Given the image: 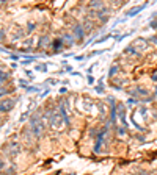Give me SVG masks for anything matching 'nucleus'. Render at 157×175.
I'll return each mask as SVG.
<instances>
[{"mask_svg": "<svg viewBox=\"0 0 157 175\" xmlns=\"http://www.w3.org/2000/svg\"><path fill=\"white\" fill-rule=\"evenodd\" d=\"M30 130L33 133V136L38 138L41 136V133H43V122L39 121L38 116H32V121H30Z\"/></svg>", "mask_w": 157, "mask_h": 175, "instance_id": "obj_1", "label": "nucleus"}, {"mask_svg": "<svg viewBox=\"0 0 157 175\" xmlns=\"http://www.w3.org/2000/svg\"><path fill=\"white\" fill-rule=\"evenodd\" d=\"M49 121H50V125H52V127H53V128H57V130L63 127V122H65L60 113H50Z\"/></svg>", "mask_w": 157, "mask_h": 175, "instance_id": "obj_2", "label": "nucleus"}, {"mask_svg": "<svg viewBox=\"0 0 157 175\" xmlns=\"http://www.w3.org/2000/svg\"><path fill=\"white\" fill-rule=\"evenodd\" d=\"M16 102L11 100V99H5L0 102V113H8V111H11L13 108H14Z\"/></svg>", "mask_w": 157, "mask_h": 175, "instance_id": "obj_3", "label": "nucleus"}, {"mask_svg": "<svg viewBox=\"0 0 157 175\" xmlns=\"http://www.w3.org/2000/svg\"><path fill=\"white\" fill-rule=\"evenodd\" d=\"M132 45L135 47V50H137V52H143V50H146V48H148L149 41H148V39H145V38H138Z\"/></svg>", "mask_w": 157, "mask_h": 175, "instance_id": "obj_4", "label": "nucleus"}, {"mask_svg": "<svg viewBox=\"0 0 157 175\" xmlns=\"http://www.w3.org/2000/svg\"><path fill=\"white\" fill-rule=\"evenodd\" d=\"M6 150H8L6 153H8L10 156H16L17 153L20 152V147H19V144H17V142H10V144H8V147H6Z\"/></svg>", "mask_w": 157, "mask_h": 175, "instance_id": "obj_5", "label": "nucleus"}, {"mask_svg": "<svg viewBox=\"0 0 157 175\" xmlns=\"http://www.w3.org/2000/svg\"><path fill=\"white\" fill-rule=\"evenodd\" d=\"M107 130H108V127H104V128H102V131L99 133V136H98V141H96V145H94V152H99V147L102 145V142H104V136H105Z\"/></svg>", "mask_w": 157, "mask_h": 175, "instance_id": "obj_6", "label": "nucleus"}, {"mask_svg": "<svg viewBox=\"0 0 157 175\" xmlns=\"http://www.w3.org/2000/svg\"><path fill=\"white\" fill-rule=\"evenodd\" d=\"M145 6H146V3H145V5H141V6H134L132 10H129V11H127L126 17H134L135 14H138L140 11H143V10H145Z\"/></svg>", "mask_w": 157, "mask_h": 175, "instance_id": "obj_7", "label": "nucleus"}, {"mask_svg": "<svg viewBox=\"0 0 157 175\" xmlns=\"http://www.w3.org/2000/svg\"><path fill=\"white\" fill-rule=\"evenodd\" d=\"M118 114H119V119H121V122L124 127H127V121H126V108H124V105H119L118 106Z\"/></svg>", "mask_w": 157, "mask_h": 175, "instance_id": "obj_8", "label": "nucleus"}, {"mask_svg": "<svg viewBox=\"0 0 157 175\" xmlns=\"http://www.w3.org/2000/svg\"><path fill=\"white\" fill-rule=\"evenodd\" d=\"M122 52H124L126 55H131V57H140V52L135 50V47H134V45H129V47H126Z\"/></svg>", "mask_w": 157, "mask_h": 175, "instance_id": "obj_9", "label": "nucleus"}, {"mask_svg": "<svg viewBox=\"0 0 157 175\" xmlns=\"http://www.w3.org/2000/svg\"><path fill=\"white\" fill-rule=\"evenodd\" d=\"M60 114H61V117H63V121H65V125H66V127H69V117H68V113H66V109H65V106H63V105H61V106H60Z\"/></svg>", "mask_w": 157, "mask_h": 175, "instance_id": "obj_10", "label": "nucleus"}, {"mask_svg": "<svg viewBox=\"0 0 157 175\" xmlns=\"http://www.w3.org/2000/svg\"><path fill=\"white\" fill-rule=\"evenodd\" d=\"M72 31H74V34L77 36V39H82V38H83V30H82L80 25H76V27L72 28Z\"/></svg>", "mask_w": 157, "mask_h": 175, "instance_id": "obj_11", "label": "nucleus"}, {"mask_svg": "<svg viewBox=\"0 0 157 175\" xmlns=\"http://www.w3.org/2000/svg\"><path fill=\"white\" fill-rule=\"evenodd\" d=\"M134 95H141V97H148L149 95V92L146 89H143V88H137L135 89V92H132Z\"/></svg>", "mask_w": 157, "mask_h": 175, "instance_id": "obj_12", "label": "nucleus"}, {"mask_svg": "<svg viewBox=\"0 0 157 175\" xmlns=\"http://www.w3.org/2000/svg\"><path fill=\"white\" fill-rule=\"evenodd\" d=\"M118 71H119V67H118V66H112V67H110V71H108V77H112V78H113V75L116 74Z\"/></svg>", "mask_w": 157, "mask_h": 175, "instance_id": "obj_13", "label": "nucleus"}, {"mask_svg": "<svg viewBox=\"0 0 157 175\" xmlns=\"http://www.w3.org/2000/svg\"><path fill=\"white\" fill-rule=\"evenodd\" d=\"M90 8H99V10H104V5L99 3V2H91V3H90Z\"/></svg>", "mask_w": 157, "mask_h": 175, "instance_id": "obj_14", "label": "nucleus"}, {"mask_svg": "<svg viewBox=\"0 0 157 175\" xmlns=\"http://www.w3.org/2000/svg\"><path fill=\"white\" fill-rule=\"evenodd\" d=\"M61 44H63V39H57V41H53V50H58V48H60V45Z\"/></svg>", "mask_w": 157, "mask_h": 175, "instance_id": "obj_15", "label": "nucleus"}, {"mask_svg": "<svg viewBox=\"0 0 157 175\" xmlns=\"http://www.w3.org/2000/svg\"><path fill=\"white\" fill-rule=\"evenodd\" d=\"M35 69H36V71H41V72H46V71H47V66H44V64H41V66H36Z\"/></svg>", "mask_w": 157, "mask_h": 175, "instance_id": "obj_16", "label": "nucleus"}, {"mask_svg": "<svg viewBox=\"0 0 157 175\" xmlns=\"http://www.w3.org/2000/svg\"><path fill=\"white\" fill-rule=\"evenodd\" d=\"M46 42H47V38H46V36H44V38H41V41L38 42V47H43Z\"/></svg>", "mask_w": 157, "mask_h": 175, "instance_id": "obj_17", "label": "nucleus"}, {"mask_svg": "<svg viewBox=\"0 0 157 175\" xmlns=\"http://www.w3.org/2000/svg\"><path fill=\"white\" fill-rule=\"evenodd\" d=\"M96 91H98V92H104V86H102V81H99V85L96 86Z\"/></svg>", "mask_w": 157, "mask_h": 175, "instance_id": "obj_18", "label": "nucleus"}, {"mask_svg": "<svg viewBox=\"0 0 157 175\" xmlns=\"http://www.w3.org/2000/svg\"><path fill=\"white\" fill-rule=\"evenodd\" d=\"M19 85L22 86V88H25V89L29 88V85H27V81H25V80H19Z\"/></svg>", "mask_w": 157, "mask_h": 175, "instance_id": "obj_19", "label": "nucleus"}, {"mask_svg": "<svg viewBox=\"0 0 157 175\" xmlns=\"http://www.w3.org/2000/svg\"><path fill=\"white\" fill-rule=\"evenodd\" d=\"M27 91H29V92H36V91H39V89L35 88V86H29V88H27Z\"/></svg>", "mask_w": 157, "mask_h": 175, "instance_id": "obj_20", "label": "nucleus"}, {"mask_svg": "<svg viewBox=\"0 0 157 175\" xmlns=\"http://www.w3.org/2000/svg\"><path fill=\"white\" fill-rule=\"evenodd\" d=\"M8 92H11V89H0V97L5 95V94H8Z\"/></svg>", "mask_w": 157, "mask_h": 175, "instance_id": "obj_21", "label": "nucleus"}, {"mask_svg": "<svg viewBox=\"0 0 157 175\" xmlns=\"http://www.w3.org/2000/svg\"><path fill=\"white\" fill-rule=\"evenodd\" d=\"M108 38H110V34H105V36H102L99 41H96V42H104V41H107Z\"/></svg>", "mask_w": 157, "mask_h": 175, "instance_id": "obj_22", "label": "nucleus"}, {"mask_svg": "<svg viewBox=\"0 0 157 175\" xmlns=\"http://www.w3.org/2000/svg\"><path fill=\"white\" fill-rule=\"evenodd\" d=\"M127 102H129V105H131V106H132V105H135V103H137V102H140V100H135V99H129Z\"/></svg>", "mask_w": 157, "mask_h": 175, "instance_id": "obj_23", "label": "nucleus"}, {"mask_svg": "<svg viewBox=\"0 0 157 175\" xmlns=\"http://www.w3.org/2000/svg\"><path fill=\"white\" fill-rule=\"evenodd\" d=\"M6 80V74H0V83H3Z\"/></svg>", "mask_w": 157, "mask_h": 175, "instance_id": "obj_24", "label": "nucleus"}, {"mask_svg": "<svg viewBox=\"0 0 157 175\" xmlns=\"http://www.w3.org/2000/svg\"><path fill=\"white\" fill-rule=\"evenodd\" d=\"M35 30V24H29V31H33Z\"/></svg>", "mask_w": 157, "mask_h": 175, "instance_id": "obj_25", "label": "nucleus"}, {"mask_svg": "<svg viewBox=\"0 0 157 175\" xmlns=\"http://www.w3.org/2000/svg\"><path fill=\"white\" fill-rule=\"evenodd\" d=\"M88 83H90V85H93V83H94V78H93V77L90 75V77H88Z\"/></svg>", "mask_w": 157, "mask_h": 175, "instance_id": "obj_26", "label": "nucleus"}, {"mask_svg": "<svg viewBox=\"0 0 157 175\" xmlns=\"http://www.w3.org/2000/svg\"><path fill=\"white\" fill-rule=\"evenodd\" d=\"M118 133H119V135H124V133H126V130L121 127V128H118Z\"/></svg>", "mask_w": 157, "mask_h": 175, "instance_id": "obj_27", "label": "nucleus"}, {"mask_svg": "<svg viewBox=\"0 0 157 175\" xmlns=\"http://www.w3.org/2000/svg\"><path fill=\"white\" fill-rule=\"evenodd\" d=\"M3 169H5V164H3V161L0 159V171H3Z\"/></svg>", "mask_w": 157, "mask_h": 175, "instance_id": "obj_28", "label": "nucleus"}, {"mask_svg": "<svg viewBox=\"0 0 157 175\" xmlns=\"http://www.w3.org/2000/svg\"><path fill=\"white\" fill-rule=\"evenodd\" d=\"M151 27H152V28H157V20H154V22H151Z\"/></svg>", "mask_w": 157, "mask_h": 175, "instance_id": "obj_29", "label": "nucleus"}, {"mask_svg": "<svg viewBox=\"0 0 157 175\" xmlns=\"http://www.w3.org/2000/svg\"><path fill=\"white\" fill-rule=\"evenodd\" d=\"M152 81H157V72L152 75Z\"/></svg>", "mask_w": 157, "mask_h": 175, "instance_id": "obj_30", "label": "nucleus"}, {"mask_svg": "<svg viewBox=\"0 0 157 175\" xmlns=\"http://www.w3.org/2000/svg\"><path fill=\"white\" fill-rule=\"evenodd\" d=\"M151 41H152V42H154L155 45H157V38H151Z\"/></svg>", "mask_w": 157, "mask_h": 175, "instance_id": "obj_31", "label": "nucleus"}, {"mask_svg": "<svg viewBox=\"0 0 157 175\" xmlns=\"http://www.w3.org/2000/svg\"><path fill=\"white\" fill-rule=\"evenodd\" d=\"M0 39H3V31H0Z\"/></svg>", "mask_w": 157, "mask_h": 175, "instance_id": "obj_32", "label": "nucleus"}, {"mask_svg": "<svg viewBox=\"0 0 157 175\" xmlns=\"http://www.w3.org/2000/svg\"><path fill=\"white\" fill-rule=\"evenodd\" d=\"M68 175H74V174H68Z\"/></svg>", "mask_w": 157, "mask_h": 175, "instance_id": "obj_33", "label": "nucleus"}, {"mask_svg": "<svg viewBox=\"0 0 157 175\" xmlns=\"http://www.w3.org/2000/svg\"><path fill=\"white\" fill-rule=\"evenodd\" d=\"M155 94H157V88H155Z\"/></svg>", "mask_w": 157, "mask_h": 175, "instance_id": "obj_34", "label": "nucleus"}]
</instances>
